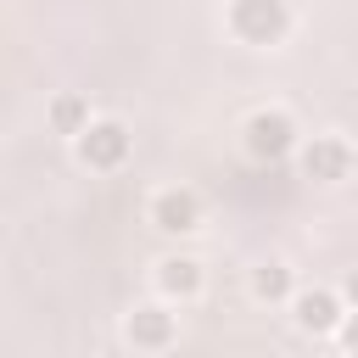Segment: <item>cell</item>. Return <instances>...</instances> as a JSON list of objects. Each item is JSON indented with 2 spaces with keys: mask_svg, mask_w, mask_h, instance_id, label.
<instances>
[{
  "mask_svg": "<svg viewBox=\"0 0 358 358\" xmlns=\"http://www.w3.org/2000/svg\"><path fill=\"white\" fill-rule=\"evenodd\" d=\"M229 34L241 45H280L291 34V6L285 0H229Z\"/></svg>",
  "mask_w": 358,
  "mask_h": 358,
  "instance_id": "1",
  "label": "cell"
},
{
  "mask_svg": "<svg viewBox=\"0 0 358 358\" xmlns=\"http://www.w3.org/2000/svg\"><path fill=\"white\" fill-rule=\"evenodd\" d=\"M173 336H179V319H173L162 302H140V308L123 319V341L140 347V352H162V347H173Z\"/></svg>",
  "mask_w": 358,
  "mask_h": 358,
  "instance_id": "6",
  "label": "cell"
},
{
  "mask_svg": "<svg viewBox=\"0 0 358 358\" xmlns=\"http://www.w3.org/2000/svg\"><path fill=\"white\" fill-rule=\"evenodd\" d=\"M341 302L358 308V268H347V280H341Z\"/></svg>",
  "mask_w": 358,
  "mask_h": 358,
  "instance_id": "12",
  "label": "cell"
},
{
  "mask_svg": "<svg viewBox=\"0 0 358 358\" xmlns=\"http://www.w3.org/2000/svg\"><path fill=\"white\" fill-rule=\"evenodd\" d=\"M73 145H78V162H84V168L112 173V168H123V162H129L134 134H129V123H117V117H95V123H90Z\"/></svg>",
  "mask_w": 358,
  "mask_h": 358,
  "instance_id": "2",
  "label": "cell"
},
{
  "mask_svg": "<svg viewBox=\"0 0 358 358\" xmlns=\"http://www.w3.org/2000/svg\"><path fill=\"white\" fill-rule=\"evenodd\" d=\"M347 173H352V145H347L341 134H313V140L302 145V179L336 185V179H347Z\"/></svg>",
  "mask_w": 358,
  "mask_h": 358,
  "instance_id": "5",
  "label": "cell"
},
{
  "mask_svg": "<svg viewBox=\"0 0 358 358\" xmlns=\"http://www.w3.org/2000/svg\"><path fill=\"white\" fill-rule=\"evenodd\" d=\"M151 224H157L162 235H190V229H201V201H196V190H157V196H151Z\"/></svg>",
  "mask_w": 358,
  "mask_h": 358,
  "instance_id": "7",
  "label": "cell"
},
{
  "mask_svg": "<svg viewBox=\"0 0 358 358\" xmlns=\"http://www.w3.org/2000/svg\"><path fill=\"white\" fill-rule=\"evenodd\" d=\"M252 296H257V302H285V296H296V291H291V268H285V263H257V268H252Z\"/></svg>",
  "mask_w": 358,
  "mask_h": 358,
  "instance_id": "10",
  "label": "cell"
},
{
  "mask_svg": "<svg viewBox=\"0 0 358 358\" xmlns=\"http://www.w3.org/2000/svg\"><path fill=\"white\" fill-rule=\"evenodd\" d=\"M45 117H50V129H56V134H73V140L95 123V117H90V101H84V95H73V90H62V95L50 101V112H45Z\"/></svg>",
  "mask_w": 358,
  "mask_h": 358,
  "instance_id": "9",
  "label": "cell"
},
{
  "mask_svg": "<svg viewBox=\"0 0 358 358\" xmlns=\"http://www.w3.org/2000/svg\"><path fill=\"white\" fill-rule=\"evenodd\" d=\"M291 319H296V330H308V336H336L341 319H347V302H341V291L313 285V291H296V296H291Z\"/></svg>",
  "mask_w": 358,
  "mask_h": 358,
  "instance_id": "4",
  "label": "cell"
},
{
  "mask_svg": "<svg viewBox=\"0 0 358 358\" xmlns=\"http://www.w3.org/2000/svg\"><path fill=\"white\" fill-rule=\"evenodd\" d=\"M241 140H246V157H257V162H280V157L296 151V123H291L285 112H252Z\"/></svg>",
  "mask_w": 358,
  "mask_h": 358,
  "instance_id": "3",
  "label": "cell"
},
{
  "mask_svg": "<svg viewBox=\"0 0 358 358\" xmlns=\"http://www.w3.org/2000/svg\"><path fill=\"white\" fill-rule=\"evenodd\" d=\"M336 336H341V347H347V352L358 358V308H352V313L341 319V330H336Z\"/></svg>",
  "mask_w": 358,
  "mask_h": 358,
  "instance_id": "11",
  "label": "cell"
},
{
  "mask_svg": "<svg viewBox=\"0 0 358 358\" xmlns=\"http://www.w3.org/2000/svg\"><path fill=\"white\" fill-rule=\"evenodd\" d=\"M157 291L173 296V302L201 296V263H196V257H162V263H157Z\"/></svg>",
  "mask_w": 358,
  "mask_h": 358,
  "instance_id": "8",
  "label": "cell"
}]
</instances>
